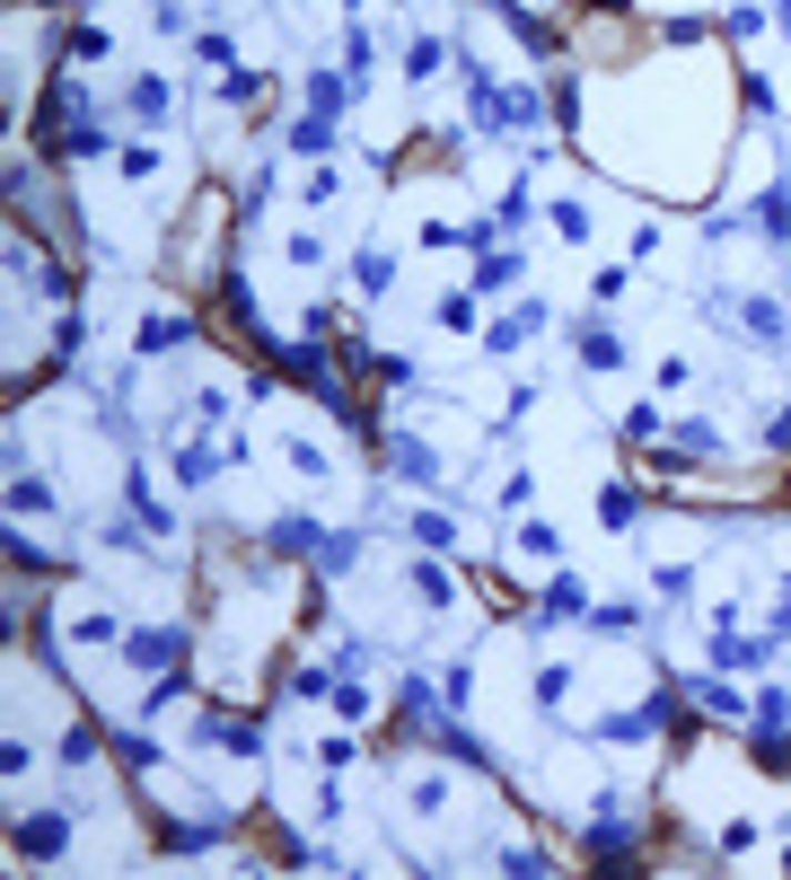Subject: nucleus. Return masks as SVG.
<instances>
[{
  "mask_svg": "<svg viewBox=\"0 0 791 880\" xmlns=\"http://www.w3.org/2000/svg\"><path fill=\"white\" fill-rule=\"evenodd\" d=\"M712 308H721V317H739V326H748V335H757L765 353H783V344H791V317L774 308V300H765V291H748V300H730V291H721Z\"/></svg>",
  "mask_w": 791,
  "mask_h": 880,
  "instance_id": "nucleus-1",
  "label": "nucleus"
},
{
  "mask_svg": "<svg viewBox=\"0 0 791 880\" xmlns=\"http://www.w3.org/2000/svg\"><path fill=\"white\" fill-rule=\"evenodd\" d=\"M62 846H71V819H62V810H53V819H18V854H27V863H53Z\"/></svg>",
  "mask_w": 791,
  "mask_h": 880,
  "instance_id": "nucleus-2",
  "label": "nucleus"
},
{
  "mask_svg": "<svg viewBox=\"0 0 791 880\" xmlns=\"http://www.w3.org/2000/svg\"><path fill=\"white\" fill-rule=\"evenodd\" d=\"M537 326H546V308H537V300H528V308H510V317H501V326H493V335H484V353H519V344H528V335H537Z\"/></svg>",
  "mask_w": 791,
  "mask_h": 880,
  "instance_id": "nucleus-3",
  "label": "nucleus"
},
{
  "mask_svg": "<svg viewBox=\"0 0 791 880\" xmlns=\"http://www.w3.org/2000/svg\"><path fill=\"white\" fill-rule=\"evenodd\" d=\"M123 660H132V669H168V660H185V634H132Z\"/></svg>",
  "mask_w": 791,
  "mask_h": 880,
  "instance_id": "nucleus-4",
  "label": "nucleus"
},
{
  "mask_svg": "<svg viewBox=\"0 0 791 880\" xmlns=\"http://www.w3.org/2000/svg\"><path fill=\"white\" fill-rule=\"evenodd\" d=\"M387 458H396V476H414V485H440V458H432L423 441H405V432H396V441H387Z\"/></svg>",
  "mask_w": 791,
  "mask_h": 880,
  "instance_id": "nucleus-5",
  "label": "nucleus"
},
{
  "mask_svg": "<svg viewBox=\"0 0 791 880\" xmlns=\"http://www.w3.org/2000/svg\"><path fill=\"white\" fill-rule=\"evenodd\" d=\"M694 705H703V714H721V722H739V714H748L757 696H739L730 678H694Z\"/></svg>",
  "mask_w": 791,
  "mask_h": 880,
  "instance_id": "nucleus-6",
  "label": "nucleus"
},
{
  "mask_svg": "<svg viewBox=\"0 0 791 880\" xmlns=\"http://www.w3.org/2000/svg\"><path fill=\"white\" fill-rule=\"evenodd\" d=\"M580 362H589V371H625V335H616V326H589V335H580Z\"/></svg>",
  "mask_w": 791,
  "mask_h": 880,
  "instance_id": "nucleus-7",
  "label": "nucleus"
},
{
  "mask_svg": "<svg viewBox=\"0 0 791 880\" xmlns=\"http://www.w3.org/2000/svg\"><path fill=\"white\" fill-rule=\"evenodd\" d=\"M660 722H669V705H642V714H607L598 731H607V740H651Z\"/></svg>",
  "mask_w": 791,
  "mask_h": 880,
  "instance_id": "nucleus-8",
  "label": "nucleus"
},
{
  "mask_svg": "<svg viewBox=\"0 0 791 880\" xmlns=\"http://www.w3.org/2000/svg\"><path fill=\"white\" fill-rule=\"evenodd\" d=\"M757 230H765L774 247L791 239V194H783V185H765V194H757Z\"/></svg>",
  "mask_w": 791,
  "mask_h": 880,
  "instance_id": "nucleus-9",
  "label": "nucleus"
},
{
  "mask_svg": "<svg viewBox=\"0 0 791 880\" xmlns=\"http://www.w3.org/2000/svg\"><path fill=\"white\" fill-rule=\"evenodd\" d=\"M546 617H589V590H580V573H555V581H546Z\"/></svg>",
  "mask_w": 791,
  "mask_h": 880,
  "instance_id": "nucleus-10",
  "label": "nucleus"
},
{
  "mask_svg": "<svg viewBox=\"0 0 791 880\" xmlns=\"http://www.w3.org/2000/svg\"><path fill=\"white\" fill-rule=\"evenodd\" d=\"M62 503V494H53V485H36V476H18V485H9V510H18V519H36V510H53Z\"/></svg>",
  "mask_w": 791,
  "mask_h": 880,
  "instance_id": "nucleus-11",
  "label": "nucleus"
},
{
  "mask_svg": "<svg viewBox=\"0 0 791 880\" xmlns=\"http://www.w3.org/2000/svg\"><path fill=\"white\" fill-rule=\"evenodd\" d=\"M598 519H607V528H633V519H642V494H633V485H607Z\"/></svg>",
  "mask_w": 791,
  "mask_h": 880,
  "instance_id": "nucleus-12",
  "label": "nucleus"
},
{
  "mask_svg": "<svg viewBox=\"0 0 791 880\" xmlns=\"http://www.w3.org/2000/svg\"><path fill=\"white\" fill-rule=\"evenodd\" d=\"M440 62H449V44H440V36H414V44H405V71H414V80H432Z\"/></svg>",
  "mask_w": 791,
  "mask_h": 880,
  "instance_id": "nucleus-13",
  "label": "nucleus"
},
{
  "mask_svg": "<svg viewBox=\"0 0 791 880\" xmlns=\"http://www.w3.org/2000/svg\"><path fill=\"white\" fill-rule=\"evenodd\" d=\"M308 546H326L308 519H273V555H308Z\"/></svg>",
  "mask_w": 791,
  "mask_h": 880,
  "instance_id": "nucleus-14",
  "label": "nucleus"
},
{
  "mask_svg": "<svg viewBox=\"0 0 791 880\" xmlns=\"http://www.w3.org/2000/svg\"><path fill=\"white\" fill-rule=\"evenodd\" d=\"M510 282H519V255L501 247V255H484V264H475V291H510Z\"/></svg>",
  "mask_w": 791,
  "mask_h": 880,
  "instance_id": "nucleus-15",
  "label": "nucleus"
},
{
  "mask_svg": "<svg viewBox=\"0 0 791 880\" xmlns=\"http://www.w3.org/2000/svg\"><path fill=\"white\" fill-rule=\"evenodd\" d=\"M308 107H317V115H335V107H352V80H335V71H317V80H308Z\"/></svg>",
  "mask_w": 791,
  "mask_h": 880,
  "instance_id": "nucleus-16",
  "label": "nucleus"
},
{
  "mask_svg": "<svg viewBox=\"0 0 791 880\" xmlns=\"http://www.w3.org/2000/svg\"><path fill=\"white\" fill-rule=\"evenodd\" d=\"M589 846H598L607 863H616V854H633V819H625V828H616V819H598V828H589Z\"/></svg>",
  "mask_w": 791,
  "mask_h": 880,
  "instance_id": "nucleus-17",
  "label": "nucleus"
},
{
  "mask_svg": "<svg viewBox=\"0 0 791 880\" xmlns=\"http://www.w3.org/2000/svg\"><path fill=\"white\" fill-rule=\"evenodd\" d=\"M317 564H326V573H352V564H361V537H352V528L326 537V546H317Z\"/></svg>",
  "mask_w": 791,
  "mask_h": 880,
  "instance_id": "nucleus-18",
  "label": "nucleus"
},
{
  "mask_svg": "<svg viewBox=\"0 0 791 880\" xmlns=\"http://www.w3.org/2000/svg\"><path fill=\"white\" fill-rule=\"evenodd\" d=\"M132 115L159 124V115H168V89H159V80H132Z\"/></svg>",
  "mask_w": 791,
  "mask_h": 880,
  "instance_id": "nucleus-19",
  "label": "nucleus"
},
{
  "mask_svg": "<svg viewBox=\"0 0 791 880\" xmlns=\"http://www.w3.org/2000/svg\"><path fill=\"white\" fill-rule=\"evenodd\" d=\"M168 344H185V317H150L141 326V353H168Z\"/></svg>",
  "mask_w": 791,
  "mask_h": 880,
  "instance_id": "nucleus-20",
  "label": "nucleus"
},
{
  "mask_svg": "<svg viewBox=\"0 0 791 880\" xmlns=\"http://www.w3.org/2000/svg\"><path fill=\"white\" fill-rule=\"evenodd\" d=\"M589 626H598V634H633V626H642V608H633V599H625V608H589Z\"/></svg>",
  "mask_w": 791,
  "mask_h": 880,
  "instance_id": "nucleus-21",
  "label": "nucleus"
},
{
  "mask_svg": "<svg viewBox=\"0 0 791 880\" xmlns=\"http://www.w3.org/2000/svg\"><path fill=\"white\" fill-rule=\"evenodd\" d=\"M176 476H185V485H203V476H212V449H203V441H185V449H176Z\"/></svg>",
  "mask_w": 791,
  "mask_h": 880,
  "instance_id": "nucleus-22",
  "label": "nucleus"
},
{
  "mask_svg": "<svg viewBox=\"0 0 791 880\" xmlns=\"http://www.w3.org/2000/svg\"><path fill=\"white\" fill-rule=\"evenodd\" d=\"M519 546H528V555H555V564H564V537H555L546 519H528V528H519Z\"/></svg>",
  "mask_w": 791,
  "mask_h": 880,
  "instance_id": "nucleus-23",
  "label": "nucleus"
},
{
  "mask_svg": "<svg viewBox=\"0 0 791 880\" xmlns=\"http://www.w3.org/2000/svg\"><path fill=\"white\" fill-rule=\"evenodd\" d=\"M414 590H423L432 608H449V573H440V564H414Z\"/></svg>",
  "mask_w": 791,
  "mask_h": 880,
  "instance_id": "nucleus-24",
  "label": "nucleus"
},
{
  "mask_svg": "<svg viewBox=\"0 0 791 880\" xmlns=\"http://www.w3.org/2000/svg\"><path fill=\"white\" fill-rule=\"evenodd\" d=\"M62 150H71V159H98V150H107V132H98V124H71V132H62Z\"/></svg>",
  "mask_w": 791,
  "mask_h": 880,
  "instance_id": "nucleus-25",
  "label": "nucleus"
},
{
  "mask_svg": "<svg viewBox=\"0 0 791 880\" xmlns=\"http://www.w3.org/2000/svg\"><path fill=\"white\" fill-rule=\"evenodd\" d=\"M291 150H335V124H326V115H308V124L291 132Z\"/></svg>",
  "mask_w": 791,
  "mask_h": 880,
  "instance_id": "nucleus-26",
  "label": "nucleus"
},
{
  "mask_svg": "<svg viewBox=\"0 0 791 880\" xmlns=\"http://www.w3.org/2000/svg\"><path fill=\"white\" fill-rule=\"evenodd\" d=\"M589 291H598V308H616V300H625V264H598V282H589Z\"/></svg>",
  "mask_w": 791,
  "mask_h": 880,
  "instance_id": "nucleus-27",
  "label": "nucleus"
},
{
  "mask_svg": "<svg viewBox=\"0 0 791 880\" xmlns=\"http://www.w3.org/2000/svg\"><path fill=\"white\" fill-rule=\"evenodd\" d=\"M660 432V405H625V441H651Z\"/></svg>",
  "mask_w": 791,
  "mask_h": 880,
  "instance_id": "nucleus-28",
  "label": "nucleus"
},
{
  "mask_svg": "<svg viewBox=\"0 0 791 880\" xmlns=\"http://www.w3.org/2000/svg\"><path fill=\"white\" fill-rule=\"evenodd\" d=\"M774 18H783V36H791V0H774Z\"/></svg>",
  "mask_w": 791,
  "mask_h": 880,
  "instance_id": "nucleus-29",
  "label": "nucleus"
}]
</instances>
